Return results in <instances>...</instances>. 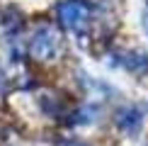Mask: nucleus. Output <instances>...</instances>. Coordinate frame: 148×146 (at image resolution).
<instances>
[{
  "instance_id": "obj_1",
  "label": "nucleus",
  "mask_w": 148,
  "mask_h": 146,
  "mask_svg": "<svg viewBox=\"0 0 148 146\" xmlns=\"http://www.w3.org/2000/svg\"><path fill=\"white\" fill-rule=\"evenodd\" d=\"M58 34L53 32V27H41L32 39V56L36 61H51L58 54Z\"/></svg>"
},
{
  "instance_id": "obj_2",
  "label": "nucleus",
  "mask_w": 148,
  "mask_h": 146,
  "mask_svg": "<svg viewBox=\"0 0 148 146\" xmlns=\"http://www.w3.org/2000/svg\"><path fill=\"white\" fill-rule=\"evenodd\" d=\"M88 12H90V8L85 3H80V0H66V3L58 5V20L68 29L78 32L85 24V20H88Z\"/></svg>"
},
{
  "instance_id": "obj_3",
  "label": "nucleus",
  "mask_w": 148,
  "mask_h": 146,
  "mask_svg": "<svg viewBox=\"0 0 148 146\" xmlns=\"http://www.w3.org/2000/svg\"><path fill=\"white\" fill-rule=\"evenodd\" d=\"M116 124H119L124 132H129V134L138 132V127H141V112H138V110H134V107L121 110L119 117H116Z\"/></svg>"
}]
</instances>
